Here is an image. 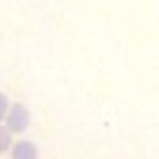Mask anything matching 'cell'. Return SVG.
Listing matches in <instances>:
<instances>
[{
    "mask_svg": "<svg viewBox=\"0 0 159 159\" xmlns=\"http://www.w3.org/2000/svg\"><path fill=\"white\" fill-rule=\"evenodd\" d=\"M2 126L12 135L29 131V126H31V112H29V107L24 102H10V109H7L5 119H2Z\"/></svg>",
    "mask_w": 159,
    "mask_h": 159,
    "instance_id": "obj_1",
    "label": "cell"
},
{
    "mask_svg": "<svg viewBox=\"0 0 159 159\" xmlns=\"http://www.w3.org/2000/svg\"><path fill=\"white\" fill-rule=\"evenodd\" d=\"M38 145L33 140H17L10 147V159H38Z\"/></svg>",
    "mask_w": 159,
    "mask_h": 159,
    "instance_id": "obj_2",
    "label": "cell"
},
{
    "mask_svg": "<svg viewBox=\"0 0 159 159\" xmlns=\"http://www.w3.org/2000/svg\"><path fill=\"white\" fill-rule=\"evenodd\" d=\"M12 143H14V135H12L10 131H7V128L2 126V124H0V157L10 152V147H12Z\"/></svg>",
    "mask_w": 159,
    "mask_h": 159,
    "instance_id": "obj_3",
    "label": "cell"
},
{
    "mask_svg": "<svg viewBox=\"0 0 159 159\" xmlns=\"http://www.w3.org/2000/svg\"><path fill=\"white\" fill-rule=\"evenodd\" d=\"M7 109H10V100H7L5 93H0V124H2V119H5Z\"/></svg>",
    "mask_w": 159,
    "mask_h": 159,
    "instance_id": "obj_4",
    "label": "cell"
}]
</instances>
